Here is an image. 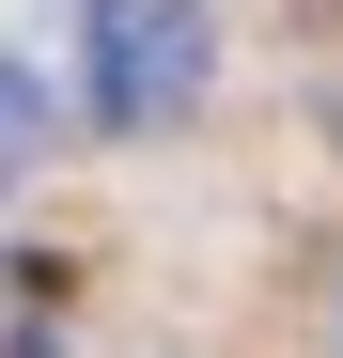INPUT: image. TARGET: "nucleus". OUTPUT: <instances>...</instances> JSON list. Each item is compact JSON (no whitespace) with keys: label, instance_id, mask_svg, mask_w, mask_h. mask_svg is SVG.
Instances as JSON below:
<instances>
[{"label":"nucleus","instance_id":"nucleus-1","mask_svg":"<svg viewBox=\"0 0 343 358\" xmlns=\"http://www.w3.org/2000/svg\"><path fill=\"white\" fill-rule=\"evenodd\" d=\"M203 63H218L203 0H94V125L109 141H156L172 109L203 94Z\"/></svg>","mask_w":343,"mask_h":358},{"label":"nucleus","instance_id":"nucleus-2","mask_svg":"<svg viewBox=\"0 0 343 358\" xmlns=\"http://www.w3.org/2000/svg\"><path fill=\"white\" fill-rule=\"evenodd\" d=\"M0 358H63V265L0 250Z\"/></svg>","mask_w":343,"mask_h":358},{"label":"nucleus","instance_id":"nucleus-3","mask_svg":"<svg viewBox=\"0 0 343 358\" xmlns=\"http://www.w3.org/2000/svg\"><path fill=\"white\" fill-rule=\"evenodd\" d=\"M31 156H47V78H31V63H0V187H16Z\"/></svg>","mask_w":343,"mask_h":358}]
</instances>
